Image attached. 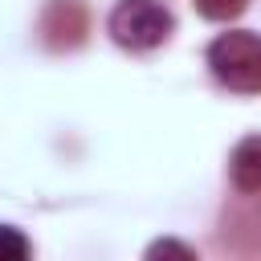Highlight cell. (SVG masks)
Returning a JSON list of instances; mask_svg holds the SVG:
<instances>
[{
    "label": "cell",
    "mask_w": 261,
    "mask_h": 261,
    "mask_svg": "<svg viewBox=\"0 0 261 261\" xmlns=\"http://www.w3.org/2000/svg\"><path fill=\"white\" fill-rule=\"evenodd\" d=\"M147 257H184V261H192L196 253H192L188 245H179V241H155V245L147 249Z\"/></svg>",
    "instance_id": "6"
},
{
    "label": "cell",
    "mask_w": 261,
    "mask_h": 261,
    "mask_svg": "<svg viewBox=\"0 0 261 261\" xmlns=\"http://www.w3.org/2000/svg\"><path fill=\"white\" fill-rule=\"evenodd\" d=\"M208 65L216 82L237 94H261V37L249 29H228L208 45Z\"/></svg>",
    "instance_id": "1"
},
{
    "label": "cell",
    "mask_w": 261,
    "mask_h": 261,
    "mask_svg": "<svg viewBox=\"0 0 261 261\" xmlns=\"http://www.w3.org/2000/svg\"><path fill=\"white\" fill-rule=\"evenodd\" d=\"M245 4H249V0H196V8H200L208 20H232V16L245 12Z\"/></svg>",
    "instance_id": "5"
},
{
    "label": "cell",
    "mask_w": 261,
    "mask_h": 261,
    "mask_svg": "<svg viewBox=\"0 0 261 261\" xmlns=\"http://www.w3.org/2000/svg\"><path fill=\"white\" fill-rule=\"evenodd\" d=\"M110 37L126 49H155L171 37V12L159 0H118L110 12Z\"/></svg>",
    "instance_id": "2"
},
{
    "label": "cell",
    "mask_w": 261,
    "mask_h": 261,
    "mask_svg": "<svg viewBox=\"0 0 261 261\" xmlns=\"http://www.w3.org/2000/svg\"><path fill=\"white\" fill-rule=\"evenodd\" d=\"M24 257H29V241L12 224H0V261H24Z\"/></svg>",
    "instance_id": "4"
},
{
    "label": "cell",
    "mask_w": 261,
    "mask_h": 261,
    "mask_svg": "<svg viewBox=\"0 0 261 261\" xmlns=\"http://www.w3.org/2000/svg\"><path fill=\"white\" fill-rule=\"evenodd\" d=\"M228 171H232V184L241 192H261V135L237 143Z\"/></svg>",
    "instance_id": "3"
}]
</instances>
